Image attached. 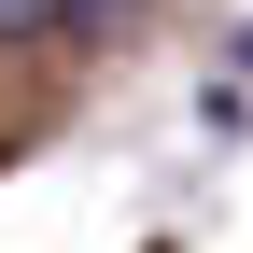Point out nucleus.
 Listing matches in <instances>:
<instances>
[{"label": "nucleus", "instance_id": "obj_1", "mask_svg": "<svg viewBox=\"0 0 253 253\" xmlns=\"http://www.w3.org/2000/svg\"><path fill=\"white\" fill-rule=\"evenodd\" d=\"M42 28H71V0H0V42H42Z\"/></svg>", "mask_w": 253, "mask_h": 253}, {"label": "nucleus", "instance_id": "obj_2", "mask_svg": "<svg viewBox=\"0 0 253 253\" xmlns=\"http://www.w3.org/2000/svg\"><path fill=\"white\" fill-rule=\"evenodd\" d=\"M239 71H253V28H239Z\"/></svg>", "mask_w": 253, "mask_h": 253}]
</instances>
